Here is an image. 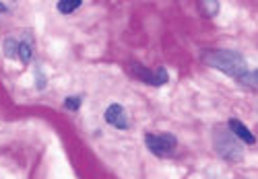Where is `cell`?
<instances>
[{"instance_id": "cell-9", "label": "cell", "mask_w": 258, "mask_h": 179, "mask_svg": "<svg viewBox=\"0 0 258 179\" xmlns=\"http://www.w3.org/2000/svg\"><path fill=\"white\" fill-rule=\"evenodd\" d=\"M256 78H258V72H256V68H254V70L244 72V74L238 78V82L244 84V86H248V88H256Z\"/></svg>"}, {"instance_id": "cell-4", "label": "cell", "mask_w": 258, "mask_h": 179, "mask_svg": "<svg viewBox=\"0 0 258 179\" xmlns=\"http://www.w3.org/2000/svg\"><path fill=\"white\" fill-rule=\"evenodd\" d=\"M131 70H133V72H135L143 82L151 84V86H161V84H165V82L169 80V76H167V70H165V68L149 70V68H145L143 64L133 62V64H131Z\"/></svg>"}, {"instance_id": "cell-10", "label": "cell", "mask_w": 258, "mask_h": 179, "mask_svg": "<svg viewBox=\"0 0 258 179\" xmlns=\"http://www.w3.org/2000/svg\"><path fill=\"white\" fill-rule=\"evenodd\" d=\"M17 48H19V41L15 37H7L5 39V54H7V58H17Z\"/></svg>"}, {"instance_id": "cell-2", "label": "cell", "mask_w": 258, "mask_h": 179, "mask_svg": "<svg viewBox=\"0 0 258 179\" xmlns=\"http://www.w3.org/2000/svg\"><path fill=\"white\" fill-rule=\"evenodd\" d=\"M213 144H215V150L221 159L225 161H231V163H238L244 159V146L242 142L233 136V134L225 128H217L213 132Z\"/></svg>"}, {"instance_id": "cell-13", "label": "cell", "mask_w": 258, "mask_h": 179, "mask_svg": "<svg viewBox=\"0 0 258 179\" xmlns=\"http://www.w3.org/2000/svg\"><path fill=\"white\" fill-rule=\"evenodd\" d=\"M35 78H37V80H35V86H37V88H46V76L41 74L39 70L35 72Z\"/></svg>"}, {"instance_id": "cell-6", "label": "cell", "mask_w": 258, "mask_h": 179, "mask_svg": "<svg viewBox=\"0 0 258 179\" xmlns=\"http://www.w3.org/2000/svg\"><path fill=\"white\" fill-rule=\"evenodd\" d=\"M229 132H231L238 140H242V142H246V144H256V136H254V134H252L240 120H235V118L229 120Z\"/></svg>"}, {"instance_id": "cell-5", "label": "cell", "mask_w": 258, "mask_h": 179, "mask_svg": "<svg viewBox=\"0 0 258 179\" xmlns=\"http://www.w3.org/2000/svg\"><path fill=\"white\" fill-rule=\"evenodd\" d=\"M105 122L110 126H114V128H118V130H128V126H131L128 116H126V109L118 103H112L105 109Z\"/></svg>"}, {"instance_id": "cell-3", "label": "cell", "mask_w": 258, "mask_h": 179, "mask_svg": "<svg viewBox=\"0 0 258 179\" xmlns=\"http://www.w3.org/2000/svg\"><path fill=\"white\" fill-rule=\"evenodd\" d=\"M145 144L157 156H169V154H174V150L178 146V138L174 134H147Z\"/></svg>"}, {"instance_id": "cell-11", "label": "cell", "mask_w": 258, "mask_h": 179, "mask_svg": "<svg viewBox=\"0 0 258 179\" xmlns=\"http://www.w3.org/2000/svg\"><path fill=\"white\" fill-rule=\"evenodd\" d=\"M201 7L207 13V17H215L219 13V3L217 0H205V3H201Z\"/></svg>"}, {"instance_id": "cell-7", "label": "cell", "mask_w": 258, "mask_h": 179, "mask_svg": "<svg viewBox=\"0 0 258 179\" xmlns=\"http://www.w3.org/2000/svg\"><path fill=\"white\" fill-rule=\"evenodd\" d=\"M17 58H19L21 62H23V64L31 62V58H33V48H31V43H29V41H19Z\"/></svg>"}, {"instance_id": "cell-1", "label": "cell", "mask_w": 258, "mask_h": 179, "mask_svg": "<svg viewBox=\"0 0 258 179\" xmlns=\"http://www.w3.org/2000/svg\"><path fill=\"white\" fill-rule=\"evenodd\" d=\"M205 62L211 66V68H217L221 72H225L227 76L238 80L244 72H248V66H246V58L235 52V50H215L205 54Z\"/></svg>"}, {"instance_id": "cell-14", "label": "cell", "mask_w": 258, "mask_h": 179, "mask_svg": "<svg viewBox=\"0 0 258 179\" xmlns=\"http://www.w3.org/2000/svg\"><path fill=\"white\" fill-rule=\"evenodd\" d=\"M9 11V5H3V3H0V13H7Z\"/></svg>"}, {"instance_id": "cell-12", "label": "cell", "mask_w": 258, "mask_h": 179, "mask_svg": "<svg viewBox=\"0 0 258 179\" xmlns=\"http://www.w3.org/2000/svg\"><path fill=\"white\" fill-rule=\"evenodd\" d=\"M64 107L71 109V111H77L81 107V97H69L67 101H64Z\"/></svg>"}, {"instance_id": "cell-8", "label": "cell", "mask_w": 258, "mask_h": 179, "mask_svg": "<svg viewBox=\"0 0 258 179\" xmlns=\"http://www.w3.org/2000/svg\"><path fill=\"white\" fill-rule=\"evenodd\" d=\"M83 7V3L81 0H60L58 3V11L62 13V15H73L77 9H81Z\"/></svg>"}]
</instances>
